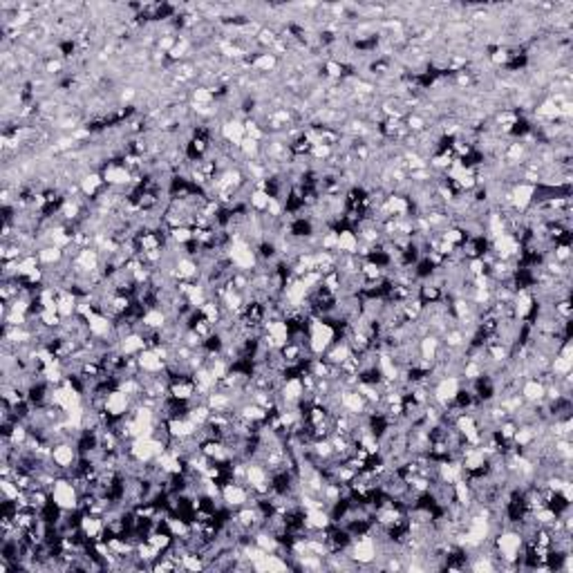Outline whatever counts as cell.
I'll return each mask as SVG.
<instances>
[{"mask_svg":"<svg viewBox=\"0 0 573 573\" xmlns=\"http://www.w3.org/2000/svg\"><path fill=\"white\" fill-rule=\"evenodd\" d=\"M307 340H309V354L311 356H323L325 352L338 340L336 327L329 321H323V318H309V323H307Z\"/></svg>","mask_w":573,"mask_h":573,"instance_id":"1","label":"cell"},{"mask_svg":"<svg viewBox=\"0 0 573 573\" xmlns=\"http://www.w3.org/2000/svg\"><path fill=\"white\" fill-rule=\"evenodd\" d=\"M50 497L60 510H79L81 493L70 477H58L50 489Z\"/></svg>","mask_w":573,"mask_h":573,"instance_id":"2","label":"cell"},{"mask_svg":"<svg viewBox=\"0 0 573 573\" xmlns=\"http://www.w3.org/2000/svg\"><path fill=\"white\" fill-rule=\"evenodd\" d=\"M379 558V546H376V540L372 538L370 533L365 535H359L354 538L349 546V560L359 567H365V565H372L374 560Z\"/></svg>","mask_w":573,"mask_h":573,"instance_id":"3","label":"cell"},{"mask_svg":"<svg viewBox=\"0 0 573 573\" xmlns=\"http://www.w3.org/2000/svg\"><path fill=\"white\" fill-rule=\"evenodd\" d=\"M461 387H464V383H461L459 376L446 374V376H442V379H437V383L432 387V399L437 401L439 406L448 408L455 401V397L459 394Z\"/></svg>","mask_w":573,"mask_h":573,"instance_id":"4","label":"cell"},{"mask_svg":"<svg viewBox=\"0 0 573 573\" xmlns=\"http://www.w3.org/2000/svg\"><path fill=\"white\" fill-rule=\"evenodd\" d=\"M101 177L105 181V186H115V188L132 184V173L124 164H121V160L103 164L101 166Z\"/></svg>","mask_w":573,"mask_h":573,"instance_id":"5","label":"cell"},{"mask_svg":"<svg viewBox=\"0 0 573 573\" xmlns=\"http://www.w3.org/2000/svg\"><path fill=\"white\" fill-rule=\"evenodd\" d=\"M130 406H132V401L126 392H121V389H112V392H108L105 397V417L108 419H121V417H126V414L130 412Z\"/></svg>","mask_w":573,"mask_h":573,"instance_id":"6","label":"cell"},{"mask_svg":"<svg viewBox=\"0 0 573 573\" xmlns=\"http://www.w3.org/2000/svg\"><path fill=\"white\" fill-rule=\"evenodd\" d=\"M219 137H222L228 146H233V148H240V143L247 139V132H245V121H240L236 117H228L222 121V126H219Z\"/></svg>","mask_w":573,"mask_h":573,"instance_id":"7","label":"cell"},{"mask_svg":"<svg viewBox=\"0 0 573 573\" xmlns=\"http://www.w3.org/2000/svg\"><path fill=\"white\" fill-rule=\"evenodd\" d=\"M137 363L139 370L146 374H164L166 370V361L155 349H143L141 354H137Z\"/></svg>","mask_w":573,"mask_h":573,"instance_id":"8","label":"cell"},{"mask_svg":"<svg viewBox=\"0 0 573 573\" xmlns=\"http://www.w3.org/2000/svg\"><path fill=\"white\" fill-rule=\"evenodd\" d=\"M119 349L126 356H137L143 349H148V343H146V336L141 332H132L119 340Z\"/></svg>","mask_w":573,"mask_h":573,"instance_id":"9","label":"cell"},{"mask_svg":"<svg viewBox=\"0 0 573 573\" xmlns=\"http://www.w3.org/2000/svg\"><path fill=\"white\" fill-rule=\"evenodd\" d=\"M522 399L527 404H540L546 399V387L540 379H527L522 383Z\"/></svg>","mask_w":573,"mask_h":573,"instance_id":"10","label":"cell"},{"mask_svg":"<svg viewBox=\"0 0 573 573\" xmlns=\"http://www.w3.org/2000/svg\"><path fill=\"white\" fill-rule=\"evenodd\" d=\"M359 236L352 228H338V245L336 251L338 253H347V255H359Z\"/></svg>","mask_w":573,"mask_h":573,"instance_id":"11","label":"cell"},{"mask_svg":"<svg viewBox=\"0 0 573 573\" xmlns=\"http://www.w3.org/2000/svg\"><path fill=\"white\" fill-rule=\"evenodd\" d=\"M0 491H3V499H14V502H16V499L20 497V493H22L20 486L14 479H11V477H3V482H0Z\"/></svg>","mask_w":573,"mask_h":573,"instance_id":"12","label":"cell"}]
</instances>
